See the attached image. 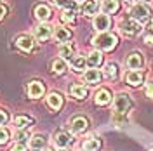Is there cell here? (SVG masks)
Segmentation results:
<instances>
[{
  "label": "cell",
  "instance_id": "6da1fadb",
  "mask_svg": "<svg viewBox=\"0 0 153 151\" xmlns=\"http://www.w3.org/2000/svg\"><path fill=\"white\" fill-rule=\"evenodd\" d=\"M117 42H118L117 35H115V33H108V31H101V33H99L97 37H94V40H92V44H94L99 50H111V49L117 45Z\"/></svg>",
  "mask_w": 153,
  "mask_h": 151
},
{
  "label": "cell",
  "instance_id": "7a4b0ae2",
  "mask_svg": "<svg viewBox=\"0 0 153 151\" xmlns=\"http://www.w3.org/2000/svg\"><path fill=\"white\" fill-rule=\"evenodd\" d=\"M150 14H152V10H150V7H148L146 4H136L132 9H131V18L136 19L137 23H144V21H148Z\"/></svg>",
  "mask_w": 153,
  "mask_h": 151
},
{
  "label": "cell",
  "instance_id": "3957f363",
  "mask_svg": "<svg viewBox=\"0 0 153 151\" xmlns=\"http://www.w3.org/2000/svg\"><path fill=\"white\" fill-rule=\"evenodd\" d=\"M131 106H132V101H131V97H129L127 94H118L117 97H115L113 110H115L118 115L127 113V111L131 110Z\"/></svg>",
  "mask_w": 153,
  "mask_h": 151
},
{
  "label": "cell",
  "instance_id": "277c9868",
  "mask_svg": "<svg viewBox=\"0 0 153 151\" xmlns=\"http://www.w3.org/2000/svg\"><path fill=\"white\" fill-rule=\"evenodd\" d=\"M120 30H122V33L127 35V37H132V35H137L139 31H141V23H137L136 19H124L122 23H120Z\"/></svg>",
  "mask_w": 153,
  "mask_h": 151
},
{
  "label": "cell",
  "instance_id": "5b68a950",
  "mask_svg": "<svg viewBox=\"0 0 153 151\" xmlns=\"http://www.w3.org/2000/svg\"><path fill=\"white\" fill-rule=\"evenodd\" d=\"M87 125H89V122L84 116H75V118L70 120V129H71L73 134H82L87 129Z\"/></svg>",
  "mask_w": 153,
  "mask_h": 151
},
{
  "label": "cell",
  "instance_id": "8992f818",
  "mask_svg": "<svg viewBox=\"0 0 153 151\" xmlns=\"http://www.w3.org/2000/svg\"><path fill=\"white\" fill-rule=\"evenodd\" d=\"M143 64H144V61L139 52L129 54V57H127V68L129 70H139V68H143Z\"/></svg>",
  "mask_w": 153,
  "mask_h": 151
},
{
  "label": "cell",
  "instance_id": "52a82bcc",
  "mask_svg": "<svg viewBox=\"0 0 153 151\" xmlns=\"http://www.w3.org/2000/svg\"><path fill=\"white\" fill-rule=\"evenodd\" d=\"M51 35H52V26L47 23H42L35 28V37L38 40H47V38H51Z\"/></svg>",
  "mask_w": 153,
  "mask_h": 151
},
{
  "label": "cell",
  "instance_id": "ba28073f",
  "mask_svg": "<svg viewBox=\"0 0 153 151\" xmlns=\"http://www.w3.org/2000/svg\"><path fill=\"white\" fill-rule=\"evenodd\" d=\"M110 24H111V21L108 18V14H97L94 18V28L99 31H106L110 28Z\"/></svg>",
  "mask_w": 153,
  "mask_h": 151
},
{
  "label": "cell",
  "instance_id": "9c48e42d",
  "mask_svg": "<svg viewBox=\"0 0 153 151\" xmlns=\"http://www.w3.org/2000/svg\"><path fill=\"white\" fill-rule=\"evenodd\" d=\"M125 82L132 87H137V85L143 84V73L137 71V70H131L127 75H125Z\"/></svg>",
  "mask_w": 153,
  "mask_h": 151
},
{
  "label": "cell",
  "instance_id": "30bf717a",
  "mask_svg": "<svg viewBox=\"0 0 153 151\" xmlns=\"http://www.w3.org/2000/svg\"><path fill=\"white\" fill-rule=\"evenodd\" d=\"M54 142H56V146H59V148L63 150V148H66L68 144L71 142V135L68 132L59 130V132H56V135H54Z\"/></svg>",
  "mask_w": 153,
  "mask_h": 151
},
{
  "label": "cell",
  "instance_id": "8fae6325",
  "mask_svg": "<svg viewBox=\"0 0 153 151\" xmlns=\"http://www.w3.org/2000/svg\"><path fill=\"white\" fill-rule=\"evenodd\" d=\"M99 80H101V71L99 70H87L84 73V82L85 84L96 85V84H99Z\"/></svg>",
  "mask_w": 153,
  "mask_h": 151
},
{
  "label": "cell",
  "instance_id": "7c38bea8",
  "mask_svg": "<svg viewBox=\"0 0 153 151\" xmlns=\"http://www.w3.org/2000/svg\"><path fill=\"white\" fill-rule=\"evenodd\" d=\"M16 45H18L19 49H23V50H31L33 49V40H31V37H28V35H19V37H16Z\"/></svg>",
  "mask_w": 153,
  "mask_h": 151
},
{
  "label": "cell",
  "instance_id": "4fadbf2b",
  "mask_svg": "<svg viewBox=\"0 0 153 151\" xmlns=\"http://www.w3.org/2000/svg\"><path fill=\"white\" fill-rule=\"evenodd\" d=\"M14 125H16L18 130H25L26 127L33 125V118H30L26 115H18V116L14 118Z\"/></svg>",
  "mask_w": 153,
  "mask_h": 151
},
{
  "label": "cell",
  "instance_id": "5bb4252c",
  "mask_svg": "<svg viewBox=\"0 0 153 151\" xmlns=\"http://www.w3.org/2000/svg\"><path fill=\"white\" fill-rule=\"evenodd\" d=\"M42 94H44V85L40 84V82H30L28 84V95L30 97L37 99Z\"/></svg>",
  "mask_w": 153,
  "mask_h": 151
},
{
  "label": "cell",
  "instance_id": "9a60e30c",
  "mask_svg": "<svg viewBox=\"0 0 153 151\" xmlns=\"http://www.w3.org/2000/svg\"><path fill=\"white\" fill-rule=\"evenodd\" d=\"M110 101H111V94H110L108 89H101V90L96 92V104L105 106V104H108Z\"/></svg>",
  "mask_w": 153,
  "mask_h": 151
},
{
  "label": "cell",
  "instance_id": "2e32d148",
  "mask_svg": "<svg viewBox=\"0 0 153 151\" xmlns=\"http://www.w3.org/2000/svg\"><path fill=\"white\" fill-rule=\"evenodd\" d=\"M68 92H70L71 97H75V99H84L87 95V87H84V85H71L68 89Z\"/></svg>",
  "mask_w": 153,
  "mask_h": 151
},
{
  "label": "cell",
  "instance_id": "e0dca14e",
  "mask_svg": "<svg viewBox=\"0 0 153 151\" xmlns=\"http://www.w3.org/2000/svg\"><path fill=\"white\" fill-rule=\"evenodd\" d=\"M30 148L33 151H38V150H44L45 148V137L44 135H33V137H30Z\"/></svg>",
  "mask_w": 153,
  "mask_h": 151
},
{
  "label": "cell",
  "instance_id": "ac0fdd59",
  "mask_svg": "<svg viewBox=\"0 0 153 151\" xmlns=\"http://www.w3.org/2000/svg\"><path fill=\"white\" fill-rule=\"evenodd\" d=\"M101 61H103V54H101V50H92V52L87 56V64H89L91 68L99 66Z\"/></svg>",
  "mask_w": 153,
  "mask_h": 151
},
{
  "label": "cell",
  "instance_id": "d6986e66",
  "mask_svg": "<svg viewBox=\"0 0 153 151\" xmlns=\"http://www.w3.org/2000/svg\"><path fill=\"white\" fill-rule=\"evenodd\" d=\"M47 104L51 106V108H52V110H59V108L63 106V95L57 94V92H52V94H49Z\"/></svg>",
  "mask_w": 153,
  "mask_h": 151
},
{
  "label": "cell",
  "instance_id": "ffe728a7",
  "mask_svg": "<svg viewBox=\"0 0 153 151\" xmlns=\"http://www.w3.org/2000/svg\"><path fill=\"white\" fill-rule=\"evenodd\" d=\"M97 9H99V5H97L96 0H85L84 5H82V12H84L85 16H92V14H96Z\"/></svg>",
  "mask_w": 153,
  "mask_h": 151
},
{
  "label": "cell",
  "instance_id": "44dd1931",
  "mask_svg": "<svg viewBox=\"0 0 153 151\" xmlns=\"http://www.w3.org/2000/svg\"><path fill=\"white\" fill-rule=\"evenodd\" d=\"M118 0H105L103 2V5H101V9H103V14H113L118 10Z\"/></svg>",
  "mask_w": 153,
  "mask_h": 151
},
{
  "label": "cell",
  "instance_id": "7402d4cb",
  "mask_svg": "<svg viewBox=\"0 0 153 151\" xmlns=\"http://www.w3.org/2000/svg\"><path fill=\"white\" fill-rule=\"evenodd\" d=\"M101 148V141L96 139V137H91V139H85L84 144H82V150L84 151H97Z\"/></svg>",
  "mask_w": 153,
  "mask_h": 151
},
{
  "label": "cell",
  "instance_id": "603a6c76",
  "mask_svg": "<svg viewBox=\"0 0 153 151\" xmlns=\"http://www.w3.org/2000/svg\"><path fill=\"white\" fill-rule=\"evenodd\" d=\"M35 16H37L40 21H47L49 18H51V9H49L47 5H44V4H40V5H37V9H35Z\"/></svg>",
  "mask_w": 153,
  "mask_h": 151
},
{
  "label": "cell",
  "instance_id": "cb8c5ba5",
  "mask_svg": "<svg viewBox=\"0 0 153 151\" xmlns=\"http://www.w3.org/2000/svg\"><path fill=\"white\" fill-rule=\"evenodd\" d=\"M70 37H71V33L66 28H63V26L56 28V31H54V38L57 42H61V44H66V40H70Z\"/></svg>",
  "mask_w": 153,
  "mask_h": 151
},
{
  "label": "cell",
  "instance_id": "d4e9b609",
  "mask_svg": "<svg viewBox=\"0 0 153 151\" xmlns=\"http://www.w3.org/2000/svg\"><path fill=\"white\" fill-rule=\"evenodd\" d=\"M71 68L75 70V71H82L84 68H85V64H87V59L84 56H75V57H71Z\"/></svg>",
  "mask_w": 153,
  "mask_h": 151
},
{
  "label": "cell",
  "instance_id": "484cf974",
  "mask_svg": "<svg viewBox=\"0 0 153 151\" xmlns=\"http://www.w3.org/2000/svg\"><path fill=\"white\" fill-rule=\"evenodd\" d=\"M105 75L110 78V80H115L118 76V64L117 63H108L105 66Z\"/></svg>",
  "mask_w": 153,
  "mask_h": 151
},
{
  "label": "cell",
  "instance_id": "4316f807",
  "mask_svg": "<svg viewBox=\"0 0 153 151\" xmlns=\"http://www.w3.org/2000/svg\"><path fill=\"white\" fill-rule=\"evenodd\" d=\"M73 50H75V45L73 44H63L59 47V54L63 57H71L73 56Z\"/></svg>",
  "mask_w": 153,
  "mask_h": 151
},
{
  "label": "cell",
  "instance_id": "83f0119b",
  "mask_svg": "<svg viewBox=\"0 0 153 151\" xmlns=\"http://www.w3.org/2000/svg\"><path fill=\"white\" fill-rule=\"evenodd\" d=\"M54 4L57 7H63L66 10H75V7H76L75 0H54Z\"/></svg>",
  "mask_w": 153,
  "mask_h": 151
},
{
  "label": "cell",
  "instance_id": "f1b7e54d",
  "mask_svg": "<svg viewBox=\"0 0 153 151\" xmlns=\"http://www.w3.org/2000/svg\"><path fill=\"white\" fill-rule=\"evenodd\" d=\"M52 70H54V73H57V75L65 73V71H66V63H65V59H56V61L52 63Z\"/></svg>",
  "mask_w": 153,
  "mask_h": 151
},
{
  "label": "cell",
  "instance_id": "f546056e",
  "mask_svg": "<svg viewBox=\"0 0 153 151\" xmlns=\"http://www.w3.org/2000/svg\"><path fill=\"white\" fill-rule=\"evenodd\" d=\"M61 18H63L65 23H73L75 21V10H65Z\"/></svg>",
  "mask_w": 153,
  "mask_h": 151
},
{
  "label": "cell",
  "instance_id": "4dcf8cb0",
  "mask_svg": "<svg viewBox=\"0 0 153 151\" xmlns=\"http://www.w3.org/2000/svg\"><path fill=\"white\" fill-rule=\"evenodd\" d=\"M9 130L5 129V127H0V144H5V142L9 141Z\"/></svg>",
  "mask_w": 153,
  "mask_h": 151
},
{
  "label": "cell",
  "instance_id": "1f68e13d",
  "mask_svg": "<svg viewBox=\"0 0 153 151\" xmlns=\"http://www.w3.org/2000/svg\"><path fill=\"white\" fill-rule=\"evenodd\" d=\"M14 139H16V142H25L26 139H30L26 134L23 132V130H19V132H16V135H14Z\"/></svg>",
  "mask_w": 153,
  "mask_h": 151
},
{
  "label": "cell",
  "instance_id": "d6a6232c",
  "mask_svg": "<svg viewBox=\"0 0 153 151\" xmlns=\"http://www.w3.org/2000/svg\"><path fill=\"white\" fill-rule=\"evenodd\" d=\"M7 120H9V115H7V111H5V110H0V125H5V123H7Z\"/></svg>",
  "mask_w": 153,
  "mask_h": 151
},
{
  "label": "cell",
  "instance_id": "836d02e7",
  "mask_svg": "<svg viewBox=\"0 0 153 151\" xmlns=\"http://www.w3.org/2000/svg\"><path fill=\"white\" fill-rule=\"evenodd\" d=\"M12 151H26V144L25 142H16L12 146Z\"/></svg>",
  "mask_w": 153,
  "mask_h": 151
},
{
  "label": "cell",
  "instance_id": "e575fe53",
  "mask_svg": "<svg viewBox=\"0 0 153 151\" xmlns=\"http://www.w3.org/2000/svg\"><path fill=\"white\" fill-rule=\"evenodd\" d=\"M146 95H148V97H152V99H153V82H150V84H146Z\"/></svg>",
  "mask_w": 153,
  "mask_h": 151
},
{
  "label": "cell",
  "instance_id": "d590c367",
  "mask_svg": "<svg viewBox=\"0 0 153 151\" xmlns=\"http://www.w3.org/2000/svg\"><path fill=\"white\" fill-rule=\"evenodd\" d=\"M5 14H7V7H5V5H4V4H0V19L4 18V16H5Z\"/></svg>",
  "mask_w": 153,
  "mask_h": 151
},
{
  "label": "cell",
  "instance_id": "8d00e7d4",
  "mask_svg": "<svg viewBox=\"0 0 153 151\" xmlns=\"http://www.w3.org/2000/svg\"><path fill=\"white\" fill-rule=\"evenodd\" d=\"M144 42H146L148 45H153V35H146V37H144Z\"/></svg>",
  "mask_w": 153,
  "mask_h": 151
},
{
  "label": "cell",
  "instance_id": "74e56055",
  "mask_svg": "<svg viewBox=\"0 0 153 151\" xmlns=\"http://www.w3.org/2000/svg\"><path fill=\"white\" fill-rule=\"evenodd\" d=\"M136 2H137V4H144V2H146V0H136Z\"/></svg>",
  "mask_w": 153,
  "mask_h": 151
},
{
  "label": "cell",
  "instance_id": "f35d334b",
  "mask_svg": "<svg viewBox=\"0 0 153 151\" xmlns=\"http://www.w3.org/2000/svg\"><path fill=\"white\" fill-rule=\"evenodd\" d=\"M59 151H70V150H66V148H63V150H59Z\"/></svg>",
  "mask_w": 153,
  "mask_h": 151
},
{
  "label": "cell",
  "instance_id": "ab89813d",
  "mask_svg": "<svg viewBox=\"0 0 153 151\" xmlns=\"http://www.w3.org/2000/svg\"><path fill=\"white\" fill-rule=\"evenodd\" d=\"M42 151H52V150H45V148H44V150H42Z\"/></svg>",
  "mask_w": 153,
  "mask_h": 151
},
{
  "label": "cell",
  "instance_id": "60d3db41",
  "mask_svg": "<svg viewBox=\"0 0 153 151\" xmlns=\"http://www.w3.org/2000/svg\"><path fill=\"white\" fill-rule=\"evenodd\" d=\"M152 28H153V19H152Z\"/></svg>",
  "mask_w": 153,
  "mask_h": 151
},
{
  "label": "cell",
  "instance_id": "b9f144b4",
  "mask_svg": "<svg viewBox=\"0 0 153 151\" xmlns=\"http://www.w3.org/2000/svg\"><path fill=\"white\" fill-rule=\"evenodd\" d=\"M125 2H131V0H125Z\"/></svg>",
  "mask_w": 153,
  "mask_h": 151
},
{
  "label": "cell",
  "instance_id": "7bdbcfd3",
  "mask_svg": "<svg viewBox=\"0 0 153 151\" xmlns=\"http://www.w3.org/2000/svg\"><path fill=\"white\" fill-rule=\"evenodd\" d=\"M150 151H153V150H150Z\"/></svg>",
  "mask_w": 153,
  "mask_h": 151
},
{
  "label": "cell",
  "instance_id": "ee69618b",
  "mask_svg": "<svg viewBox=\"0 0 153 151\" xmlns=\"http://www.w3.org/2000/svg\"><path fill=\"white\" fill-rule=\"evenodd\" d=\"M84 2H85V0H84Z\"/></svg>",
  "mask_w": 153,
  "mask_h": 151
}]
</instances>
